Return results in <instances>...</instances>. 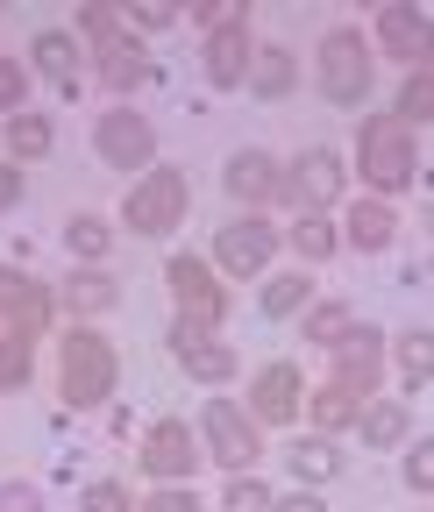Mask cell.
Wrapping results in <instances>:
<instances>
[{
    "mask_svg": "<svg viewBox=\"0 0 434 512\" xmlns=\"http://www.w3.org/2000/svg\"><path fill=\"white\" fill-rule=\"evenodd\" d=\"M221 264L228 271H264L271 264V249H278V228H264V221H235V228H221Z\"/></svg>",
    "mask_w": 434,
    "mask_h": 512,
    "instance_id": "9a60e30c",
    "label": "cell"
},
{
    "mask_svg": "<svg viewBox=\"0 0 434 512\" xmlns=\"http://www.w3.org/2000/svg\"><path fill=\"white\" fill-rule=\"evenodd\" d=\"M50 143H57V136H50L43 114H8V150H15V157H50Z\"/></svg>",
    "mask_w": 434,
    "mask_h": 512,
    "instance_id": "cb8c5ba5",
    "label": "cell"
},
{
    "mask_svg": "<svg viewBox=\"0 0 434 512\" xmlns=\"http://www.w3.org/2000/svg\"><path fill=\"white\" fill-rule=\"evenodd\" d=\"M15 384H29V335H0V392H15Z\"/></svg>",
    "mask_w": 434,
    "mask_h": 512,
    "instance_id": "f546056e",
    "label": "cell"
},
{
    "mask_svg": "<svg viewBox=\"0 0 434 512\" xmlns=\"http://www.w3.org/2000/svg\"><path fill=\"white\" fill-rule=\"evenodd\" d=\"M86 512H129V491H121V484H93L86 491Z\"/></svg>",
    "mask_w": 434,
    "mask_h": 512,
    "instance_id": "8d00e7d4",
    "label": "cell"
},
{
    "mask_svg": "<svg viewBox=\"0 0 434 512\" xmlns=\"http://www.w3.org/2000/svg\"><path fill=\"white\" fill-rule=\"evenodd\" d=\"M121 292H114V278L107 271H72V285H65V306L72 313H107Z\"/></svg>",
    "mask_w": 434,
    "mask_h": 512,
    "instance_id": "ffe728a7",
    "label": "cell"
},
{
    "mask_svg": "<svg viewBox=\"0 0 434 512\" xmlns=\"http://www.w3.org/2000/svg\"><path fill=\"white\" fill-rule=\"evenodd\" d=\"M150 150H157V136H150V121L143 114H100V157L114 164V171H136V164H150Z\"/></svg>",
    "mask_w": 434,
    "mask_h": 512,
    "instance_id": "52a82bcc",
    "label": "cell"
},
{
    "mask_svg": "<svg viewBox=\"0 0 434 512\" xmlns=\"http://www.w3.org/2000/svg\"><path fill=\"white\" fill-rule=\"evenodd\" d=\"M292 249L306 256V264H321V256H335V228H328L321 214H299V228H292Z\"/></svg>",
    "mask_w": 434,
    "mask_h": 512,
    "instance_id": "4316f807",
    "label": "cell"
},
{
    "mask_svg": "<svg viewBox=\"0 0 434 512\" xmlns=\"http://www.w3.org/2000/svg\"><path fill=\"white\" fill-rule=\"evenodd\" d=\"M299 399H306V384H299V370H292V363H264V370H257V384H250L257 420H292V413H299Z\"/></svg>",
    "mask_w": 434,
    "mask_h": 512,
    "instance_id": "4fadbf2b",
    "label": "cell"
},
{
    "mask_svg": "<svg viewBox=\"0 0 434 512\" xmlns=\"http://www.w3.org/2000/svg\"><path fill=\"white\" fill-rule=\"evenodd\" d=\"M242 72H250V29L242 22H221L207 36V79L214 86H242Z\"/></svg>",
    "mask_w": 434,
    "mask_h": 512,
    "instance_id": "2e32d148",
    "label": "cell"
},
{
    "mask_svg": "<svg viewBox=\"0 0 434 512\" xmlns=\"http://www.w3.org/2000/svg\"><path fill=\"white\" fill-rule=\"evenodd\" d=\"M193 463H200V448L185 434V420H157L143 441V470L150 477H193Z\"/></svg>",
    "mask_w": 434,
    "mask_h": 512,
    "instance_id": "8fae6325",
    "label": "cell"
},
{
    "mask_svg": "<svg viewBox=\"0 0 434 512\" xmlns=\"http://www.w3.org/2000/svg\"><path fill=\"white\" fill-rule=\"evenodd\" d=\"M399 434H406V406L385 399V406H370V413H363V441H370V448H392Z\"/></svg>",
    "mask_w": 434,
    "mask_h": 512,
    "instance_id": "f1b7e54d",
    "label": "cell"
},
{
    "mask_svg": "<svg viewBox=\"0 0 434 512\" xmlns=\"http://www.w3.org/2000/svg\"><path fill=\"white\" fill-rule=\"evenodd\" d=\"M349 328H356V313H349V306H314V320H306V342L342 349V342H349Z\"/></svg>",
    "mask_w": 434,
    "mask_h": 512,
    "instance_id": "484cf974",
    "label": "cell"
},
{
    "mask_svg": "<svg viewBox=\"0 0 434 512\" xmlns=\"http://www.w3.org/2000/svg\"><path fill=\"white\" fill-rule=\"evenodd\" d=\"M86 36L100 43V72H107V86L129 93V86H143V79H150V57H143L129 36H121V22H114L107 8H86Z\"/></svg>",
    "mask_w": 434,
    "mask_h": 512,
    "instance_id": "5b68a950",
    "label": "cell"
},
{
    "mask_svg": "<svg viewBox=\"0 0 434 512\" xmlns=\"http://www.w3.org/2000/svg\"><path fill=\"white\" fill-rule=\"evenodd\" d=\"M406 477H413V491H427V484H434V441H413V456H406Z\"/></svg>",
    "mask_w": 434,
    "mask_h": 512,
    "instance_id": "e575fe53",
    "label": "cell"
},
{
    "mask_svg": "<svg viewBox=\"0 0 434 512\" xmlns=\"http://www.w3.org/2000/svg\"><path fill=\"white\" fill-rule=\"evenodd\" d=\"M228 192H235V200H250V207L278 200V192H285L278 157H264V150H235V157H228Z\"/></svg>",
    "mask_w": 434,
    "mask_h": 512,
    "instance_id": "7c38bea8",
    "label": "cell"
},
{
    "mask_svg": "<svg viewBox=\"0 0 434 512\" xmlns=\"http://www.w3.org/2000/svg\"><path fill=\"white\" fill-rule=\"evenodd\" d=\"M378 36H385L392 57H406L413 72H427V50H434V43H427V15H420V8H385Z\"/></svg>",
    "mask_w": 434,
    "mask_h": 512,
    "instance_id": "e0dca14e",
    "label": "cell"
},
{
    "mask_svg": "<svg viewBox=\"0 0 434 512\" xmlns=\"http://www.w3.org/2000/svg\"><path fill=\"white\" fill-rule=\"evenodd\" d=\"M321 93H328L335 107H356V100L370 93V50H363L356 29H335V36L321 43Z\"/></svg>",
    "mask_w": 434,
    "mask_h": 512,
    "instance_id": "3957f363",
    "label": "cell"
},
{
    "mask_svg": "<svg viewBox=\"0 0 434 512\" xmlns=\"http://www.w3.org/2000/svg\"><path fill=\"white\" fill-rule=\"evenodd\" d=\"M250 86L278 100L292 86V50H250Z\"/></svg>",
    "mask_w": 434,
    "mask_h": 512,
    "instance_id": "603a6c76",
    "label": "cell"
},
{
    "mask_svg": "<svg viewBox=\"0 0 434 512\" xmlns=\"http://www.w3.org/2000/svg\"><path fill=\"white\" fill-rule=\"evenodd\" d=\"M171 292H178V320H193V328H214V320L228 313V292L214 285V271L200 264V256H171Z\"/></svg>",
    "mask_w": 434,
    "mask_h": 512,
    "instance_id": "277c9868",
    "label": "cell"
},
{
    "mask_svg": "<svg viewBox=\"0 0 434 512\" xmlns=\"http://www.w3.org/2000/svg\"><path fill=\"white\" fill-rule=\"evenodd\" d=\"M15 200H22V171L0 164V207H15Z\"/></svg>",
    "mask_w": 434,
    "mask_h": 512,
    "instance_id": "60d3db41",
    "label": "cell"
},
{
    "mask_svg": "<svg viewBox=\"0 0 434 512\" xmlns=\"http://www.w3.org/2000/svg\"><path fill=\"white\" fill-rule=\"evenodd\" d=\"M363 178H370V185H385V192H399V185L420 178L413 136H406L392 114H370V128H363Z\"/></svg>",
    "mask_w": 434,
    "mask_h": 512,
    "instance_id": "7a4b0ae2",
    "label": "cell"
},
{
    "mask_svg": "<svg viewBox=\"0 0 434 512\" xmlns=\"http://www.w3.org/2000/svg\"><path fill=\"white\" fill-rule=\"evenodd\" d=\"M65 242H72L79 256H100V249H107V221H100V214H79V221L65 228Z\"/></svg>",
    "mask_w": 434,
    "mask_h": 512,
    "instance_id": "836d02e7",
    "label": "cell"
},
{
    "mask_svg": "<svg viewBox=\"0 0 434 512\" xmlns=\"http://www.w3.org/2000/svg\"><path fill=\"white\" fill-rule=\"evenodd\" d=\"M171 356L193 370V377H207V384H221V377L235 370V349H228V342H214L207 328H193V320H178V328H171Z\"/></svg>",
    "mask_w": 434,
    "mask_h": 512,
    "instance_id": "30bf717a",
    "label": "cell"
},
{
    "mask_svg": "<svg viewBox=\"0 0 434 512\" xmlns=\"http://www.w3.org/2000/svg\"><path fill=\"white\" fill-rule=\"evenodd\" d=\"M306 406H314V420H321L328 434L356 420V399H349V392H335V384H328V392H314V399H306Z\"/></svg>",
    "mask_w": 434,
    "mask_h": 512,
    "instance_id": "1f68e13d",
    "label": "cell"
},
{
    "mask_svg": "<svg viewBox=\"0 0 434 512\" xmlns=\"http://www.w3.org/2000/svg\"><path fill=\"white\" fill-rule=\"evenodd\" d=\"M306 299H314V285H306L299 271H285V278H271V285H264V313H278V320H285V313H299Z\"/></svg>",
    "mask_w": 434,
    "mask_h": 512,
    "instance_id": "83f0119b",
    "label": "cell"
},
{
    "mask_svg": "<svg viewBox=\"0 0 434 512\" xmlns=\"http://www.w3.org/2000/svg\"><path fill=\"white\" fill-rule=\"evenodd\" d=\"M143 512H200V505H193V491H157Z\"/></svg>",
    "mask_w": 434,
    "mask_h": 512,
    "instance_id": "ab89813d",
    "label": "cell"
},
{
    "mask_svg": "<svg viewBox=\"0 0 434 512\" xmlns=\"http://www.w3.org/2000/svg\"><path fill=\"white\" fill-rule=\"evenodd\" d=\"M427 107H434V79H427V72H406V86H399V107H392V121H399L406 136H413V128L427 121Z\"/></svg>",
    "mask_w": 434,
    "mask_h": 512,
    "instance_id": "7402d4cb",
    "label": "cell"
},
{
    "mask_svg": "<svg viewBox=\"0 0 434 512\" xmlns=\"http://www.w3.org/2000/svg\"><path fill=\"white\" fill-rule=\"evenodd\" d=\"M392 207H378V200H370V207H356V221H349V235H356V249H385L392 242Z\"/></svg>",
    "mask_w": 434,
    "mask_h": 512,
    "instance_id": "d4e9b609",
    "label": "cell"
},
{
    "mask_svg": "<svg viewBox=\"0 0 434 512\" xmlns=\"http://www.w3.org/2000/svg\"><path fill=\"white\" fill-rule=\"evenodd\" d=\"M434 335L427 328H413L406 342H399V363H406V384H413V392H420V384H427V370H434V349H427Z\"/></svg>",
    "mask_w": 434,
    "mask_h": 512,
    "instance_id": "4dcf8cb0",
    "label": "cell"
},
{
    "mask_svg": "<svg viewBox=\"0 0 434 512\" xmlns=\"http://www.w3.org/2000/svg\"><path fill=\"white\" fill-rule=\"evenodd\" d=\"M207 441H214V463H228V470H250L257 463V427L242 420L228 399L207 406Z\"/></svg>",
    "mask_w": 434,
    "mask_h": 512,
    "instance_id": "ba28073f",
    "label": "cell"
},
{
    "mask_svg": "<svg viewBox=\"0 0 434 512\" xmlns=\"http://www.w3.org/2000/svg\"><path fill=\"white\" fill-rule=\"evenodd\" d=\"M378 342H385L378 328H356V335L335 349V392H349L356 406L370 399V384H378Z\"/></svg>",
    "mask_w": 434,
    "mask_h": 512,
    "instance_id": "9c48e42d",
    "label": "cell"
},
{
    "mask_svg": "<svg viewBox=\"0 0 434 512\" xmlns=\"http://www.w3.org/2000/svg\"><path fill=\"white\" fill-rule=\"evenodd\" d=\"M0 512H36V484H0Z\"/></svg>",
    "mask_w": 434,
    "mask_h": 512,
    "instance_id": "74e56055",
    "label": "cell"
},
{
    "mask_svg": "<svg viewBox=\"0 0 434 512\" xmlns=\"http://www.w3.org/2000/svg\"><path fill=\"white\" fill-rule=\"evenodd\" d=\"M36 64H43V79H50L57 93L79 86V43H72L65 29H43V36H36Z\"/></svg>",
    "mask_w": 434,
    "mask_h": 512,
    "instance_id": "d6986e66",
    "label": "cell"
},
{
    "mask_svg": "<svg viewBox=\"0 0 434 512\" xmlns=\"http://www.w3.org/2000/svg\"><path fill=\"white\" fill-rule=\"evenodd\" d=\"M178 214H185V171H150L129 192V228L136 235H164V228H178Z\"/></svg>",
    "mask_w": 434,
    "mask_h": 512,
    "instance_id": "8992f818",
    "label": "cell"
},
{
    "mask_svg": "<svg viewBox=\"0 0 434 512\" xmlns=\"http://www.w3.org/2000/svg\"><path fill=\"white\" fill-rule=\"evenodd\" d=\"M271 512H328V505L306 498V491H292V498H271Z\"/></svg>",
    "mask_w": 434,
    "mask_h": 512,
    "instance_id": "b9f144b4",
    "label": "cell"
},
{
    "mask_svg": "<svg viewBox=\"0 0 434 512\" xmlns=\"http://www.w3.org/2000/svg\"><path fill=\"white\" fill-rule=\"evenodd\" d=\"M0 306L15 313V335H29V342L43 335V313H50V299H43V292H36L29 278H15L8 264H0Z\"/></svg>",
    "mask_w": 434,
    "mask_h": 512,
    "instance_id": "ac0fdd59",
    "label": "cell"
},
{
    "mask_svg": "<svg viewBox=\"0 0 434 512\" xmlns=\"http://www.w3.org/2000/svg\"><path fill=\"white\" fill-rule=\"evenodd\" d=\"M129 22H143V29H164V22H171V8H164V0H136V8H129Z\"/></svg>",
    "mask_w": 434,
    "mask_h": 512,
    "instance_id": "f35d334b",
    "label": "cell"
},
{
    "mask_svg": "<svg viewBox=\"0 0 434 512\" xmlns=\"http://www.w3.org/2000/svg\"><path fill=\"white\" fill-rule=\"evenodd\" d=\"M285 192H299L306 214H321L335 192H342V157H335V150H306V157H299V178H285Z\"/></svg>",
    "mask_w": 434,
    "mask_h": 512,
    "instance_id": "5bb4252c",
    "label": "cell"
},
{
    "mask_svg": "<svg viewBox=\"0 0 434 512\" xmlns=\"http://www.w3.org/2000/svg\"><path fill=\"white\" fill-rule=\"evenodd\" d=\"M114 342L107 335H93V328H72L65 335V370H57V377H65V406L72 413H86V406H100L107 392H114Z\"/></svg>",
    "mask_w": 434,
    "mask_h": 512,
    "instance_id": "6da1fadb",
    "label": "cell"
},
{
    "mask_svg": "<svg viewBox=\"0 0 434 512\" xmlns=\"http://www.w3.org/2000/svg\"><path fill=\"white\" fill-rule=\"evenodd\" d=\"M22 86H29V79H22V64H15V57H0V107H22Z\"/></svg>",
    "mask_w": 434,
    "mask_h": 512,
    "instance_id": "d590c367",
    "label": "cell"
},
{
    "mask_svg": "<svg viewBox=\"0 0 434 512\" xmlns=\"http://www.w3.org/2000/svg\"><path fill=\"white\" fill-rule=\"evenodd\" d=\"M292 477H306V484H328L335 470H342V456H335V441H292Z\"/></svg>",
    "mask_w": 434,
    "mask_h": 512,
    "instance_id": "44dd1931",
    "label": "cell"
},
{
    "mask_svg": "<svg viewBox=\"0 0 434 512\" xmlns=\"http://www.w3.org/2000/svg\"><path fill=\"white\" fill-rule=\"evenodd\" d=\"M228 512H271V491H264L250 470H235V484H228Z\"/></svg>",
    "mask_w": 434,
    "mask_h": 512,
    "instance_id": "d6a6232c",
    "label": "cell"
}]
</instances>
